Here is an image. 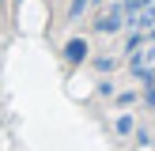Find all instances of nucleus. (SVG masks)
Wrapping results in <instances>:
<instances>
[{
	"label": "nucleus",
	"mask_w": 155,
	"mask_h": 151,
	"mask_svg": "<svg viewBox=\"0 0 155 151\" xmlns=\"http://www.w3.org/2000/svg\"><path fill=\"white\" fill-rule=\"evenodd\" d=\"M121 27H125V8H121V4H114L110 11H106L102 19L95 23V30H98V34H117Z\"/></svg>",
	"instance_id": "nucleus-1"
},
{
	"label": "nucleus",
	"mask_w": 155,
	"mask_h": 151,
	"mask_svg": "<svg viewBox=\"0 0 155 151\" xmlns=\"http://www.w3.org/2000/svg\"><path fill=\"white\" fill-rule=\"evenodd\" d=\"M129 27H133V34L151 30V27H155V4H151V8H144V11H136V15H129Z\"/></svg>",
	"instance_id": "nucleus-2"
},
{
	"label": "nucleus",
	"mask_w": 155,
	"mask_h": 151,
	"mask_svg": "<svg viewBox=\"0 0 155 151\" xmlns=\"http://www.w3.org/2000/svg\"><path fill=\"white\" fill-rule=\"evenodd\" d=\"M83 53H87V42H83V38H72V42L64 45V60H68V64H80Z\"/></svg>",
	"instance_id": "nucleus-3"
},
{
	"label": "nucleus",
	"mask_w": 155,
	"mask_h": 151,
	"mask_svg": "<svg viewBox=\"0 0 155 151\" xmlns=\"http://www.w3.org/2000/svg\"><path fill=\"white\" fill-rule=\"evenodd\" d=\"M114 132L129 136V132H133V117H129V113H117V117H114Z\"/></svg>",
	"instance_id": "nucleus-4"
},
{
	"label": "nucleus",
	"mask_w": 155,
	"mask_h": 151,
	"mask_svg": "<svg viewBox=\"0 0 155 151\" xmlns=\"http://www.w3.org/2000/svg\"><path fill=\"white\" fill-rule=\"evenodd\" d=\"M151 4L155 0H125L121 8H125V15H136V11H144V8H151Z\"/></svg>",
	"instance_id": "nucleus-5"
},
{
	"label": "nucleus",
	"mask_w": 155,
	"mask_h": 151,
	"mask_svg": "<svg viewBox=\"0 0 155 151\" xmlns=\"http://www.w3.org/2000/svg\"><path fill=\"white\" fill-rule=\"evenodd\" d=\"M87 4L91 0H72V4H68V19H80V15L87 11Z\"/></svg>",
	"instance_id": "nucleus-6"
},
{
	"label": "nucleus",
	"mask_w": 155,
	"mask_h": 151,
	"mask_svg": "<svg viewBox=\"0 0 155 151\" xmlns=\"http://www.w3.org/2000/svg\"><path fill=\"white\" fill-rule=\"evenodd\" d=\"M136 102V91H121L117 95V106H133Z\"/></svg>",
	"instance_id": "nucleus-7"
},
{
	"label": "nucleus",
	"mask_w": 155,
	"mask_h": 151,
	"mask_svg": "<svg viewBox=\"0 0 155 151\" xmlns=\"http://www.w3.org/2000/svg\"><path fill=\"white\" fill-rule=\"evenodd\" d=\"M151 45H155V42H151Z\"/></svg>",
	"instance_id": "nucleus-8"
}]
</instances>
